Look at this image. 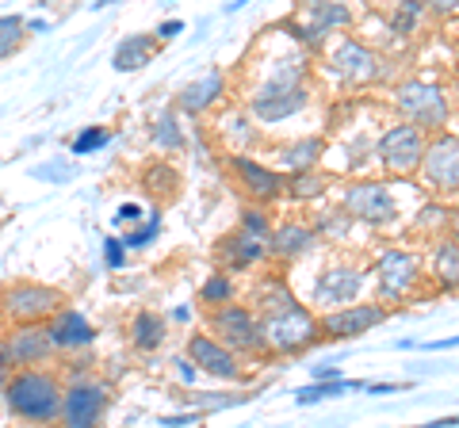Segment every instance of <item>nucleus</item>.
I'll use <instances>...</instances> for the list:
<instances>
[{
    "label": "nucleus",
    "mask_w": 459,
    "mask_h": 428,
    "mask_svg": "<svg viewBox=\"0 0 459 428\" xmlns=\"http://www.w3.org/2000/svg\"><path fill=\"white\" fill-rule=\"evenodd\" d=\"M421 161H425V173H429V180H433L437 188H444V192L459 188V141L452 134L433 141V146H425Z\"/></svg>",
    "instance_id": "obj_11"
},
{
    "label": "nucleus",
    "mask_w": 459,
    "mask_h": 428,
    "mask_svg": "<svg viewBox=\"0 0 459 428\" xmlns=\"http://www.w3.org/2000/svg\"><path fill=\"white\" fill-rule=\"evenodd\" d=\"M20 27H23L20 16H0V31L4 35H20Z\"/></svg>",
    "instance_id": "obj_37"
},
{
    "label": "nucleus",
    "mask_w": 459,
    "mask_h": 428,
    "mask_svg": "<svg viewBox=\"0 0 459 428\" xmlns=\"http://www.w3.org/2000/svg\"><path fill=\"white\" fill-rule=\"evenodd\" d=\"M16 39L20 35H0V58H8V54L16 50Z\"/></svg>",
    "instance_id": "obj_41"
},
{
    "label": "nucleus",
    "mask_w": 459,
    "mask_h": 428,
    "mask_svg": "<svg viewBox=\"0 0 459 428\" xmlns=\"http://www.w3.org/2000/svg\"><path fill=\"white\" fill-rule=\"evenodd\" d=\"M8 367H12V364H8V352H4V345H0V382L8 379Z\"/></svg>",
    "instance_id": "obj_42"
},
{
    "label": "nucleus",
    "mask_w": 459,
    "mask_h": 428,
    "mask_svg": "<svg viewBox=\"0 0 459 428\" xmlns=\"http://www.w3.org/2000/svg\"><path fill=\"white\" fill-rule=\"evenodd\" d=\"M214 96H222V77H219V73H207L204 81H195V84H188V89H184L180 104L188 107V111H204Z\"/></svg>",
    "instance_id": "obj_21"
},
{
    "label": "nucleus",
    "mask_w": 459,
    "mask_h": 428,
    "mask_svg": "<svg viewBox=\"0 0 459 428\" xmlns=\"http://www.w3.org/2000/svg\"><path fill=\"white\" fill-rule=\"evenodd\" d=\"M333 65H337V73L341 77H349V81H368V77H376V54H371L364 42H356V39H344L341 47L333 50Z\"/></svg>",
    "instance_id": "obj_17"
},
{
    "label": "nucleus",
    "mask_w": 459,
    "mask_h": 428,
    "mask_svg": "<svg viewBox=\"0 0 459 428\" xmlns=\"http://www.w3.org/2000/svg\"><path fill=\"white\" fill-rule=\"evenodd\" d=\"M115 222L119 226H138L142 222V207L138 203H123L119 210H115Z\"/></svg>",
    "instance_id": "obj_36"
},
{
    "label": "nucleus",
    "mask_w": 459,
    "mask_h": 428,
    "mask_svg": "<svg viewBox=\"0 0 459 428\" xmlns=\"http://www.w3.org/2000/svg\"><path fill=\"white\" fill-rule=\"evenodd\" d=\"M192 421H195V417H165L161 424H165V428H180V424H192Z\"/></svg>",
    "instance_id": "obj_43"
},
{
    "label": "nucleus",
    "mask_w": 459,
    "mask_h": 428,
    "mask_svg": "<svg viewBox=\"0 0 459 428\" xmlns=\"http://www.w3.org/2000/svg\"><path fill=\"white\" fill-rule=\"evenodd\" d=\"M230 291H234V283L226 276H211V283L204 287V303H230Z\"/></svg>",
    "instance_id": "obj_30"
},
{
    "label": "nucleus",
    "mask_w": 459,
    "mask_h": 428,
    "mask_svg": "<svg viewBox=\"0 0 459 428\" xmlns=\"http://www.w3.org/2000/svg\"><path fill=\"white\" fill-rule=\"evenodd\" d=\"M241 218H246V234H253V237H268V214H264V210H246Z\"/></svg>",
    "instance_id": "obj_33"
},
{
    "label": "nucleus",
    "mask_w": 459,
    "mask_h": 428,
    "mask_svg": "<svg viewBox=\"0 0 459 428\" xmlns=\"http://www.w3.org/2000/svg\"><path fill=\"white\" fill-rule=\"evenodd\" d=\"M440 276L448 279V283H455L459 279V261H455V241H448V245L440 249Z\"/></svg>",
    "instance_id": "obj_32"
},
{
    "label": "nucleus",
    "mask_w": 459,
    "mask_h": 428,
    "mask_svg": "<svg viewBox=\"0 0 459 428\" xmlns=\"http://www.w3.org/2000/svg\"><path fill=\"white\" fill-rule=\"evenodd\" d=\"M153 58V39L150 35H134V39H123L119 42V50H115V69L119 73H131V69H138L142 62H150Z\"/></svg>",
    "instance_id": "obj_20"
},
{
    "label": "nucleus",
    "mask_w": 459,
    "mask_h": 428,
    "mask_svg": "<svg viewBox=\"0 0 459 428\" xmlns=\"http://www.w3.org/2000/svg\"><path fill=\"white\" fill-rule=\"evenodd\" d=\"M92 340H96V330L77 310H62L50 325V345L54 348H89Z\"/></svg>",
    "instance_id": "obj_16"
},
{
    "label": "nucleus",
    "mask_w": 459,
    "mask_h": 428,
    "mask_svg": "<svg viewBox=\"0 0 459 428\" xmlns=\"http://www.w3.org/2000/svg\"><path fill=\"white\" fill-rule=\"evenodd\" d=\"M337 375H341L337 367H318L314 371V382H337Z\"/></svg>",
    "instance_id": "obj_39"
},
{
    "label": "nucleus",
    "mask_w": 459,
    "mask_h": 428,
    "mask_svg": "<svg viewBox=\"0 0 459 428\" xmlns=\"http://www.w3.org/2000/svg\"><path fill=\"white\" fill-rule=\"evenodd\" d=\"M108 406V390L96 387V382H77L62 394V417L65 428H96L100 417H104Z\"/></svg>",
    "instance_id": "obj_5"
},
{
    "label": "nucleus",
    "mask_w": 459,
    "mask_h": 428,
    "mask_svg": "<svg viewBox=\"0 0 459 428\" xmlns=\"http://www.w3.org/2000/svg\"><path fill=\"white\" fill-rule=\"evenodd\" d=\"M314 333H318V321H314L303 306H291V310L276 313V318H264L261 321L264 345L280 348V352H291L299 345H307V340H314Z\"/></svg>",
    "instance_id": "obj_4"
},
{
    "label": "nucleus",
    "mask_w": 459,
    "mask_h": 428,
    "mask_svg": "<svg viewBox=\"0 0 459 428\" xmlns=\"http://www.w3.org/2000/svg\"><path fill=\"white\" fill-rule=\"evenodd\" d=\"M287 188H291L295 199H310V195H322L325 192V176H318V173H299L291 184H287Z\"/></svg>",
    "instance_id": "obj_28"
},
{
    "label": "nucleus",
    "mask_w": 459,
    "mask_h": 428,
    "mask_svg": "<svg viewBox=\"0 0 459 428\" xmlns=\"http://www.w3.org/2000/svg\"><path fill=\"white\" fill-rule=\"evenodd\" d=\"M157 146H169V150H180V131H177V119L165 116L157 123Z\"/></svg>",
    "instance_id": "obj_31"
},
{
    "label": "nucleus",
    "mask_w": 459,
    "mask_h": 428,
    "mask_svg": "<svg viewBox=\"0 0 459 428\" xmlns=\"http://www.w3.org/2000/svg\"><path fill=\"white\" fill-rule=\"evenodd\" d=\"M188 364L207 371V375H214V379H238V371H241L234 352L222 348L219 340H211V337H192L188 340Z\"/></svg>",
    "instance_id": "obj_12"
},
{
    "label": "nucleus",
    "mask_w": 459,
    "mask_h": 428,
    "mask_svg": "<svg viewBox=\"0 0 459 428\" xmlns=\"http://www.w3.org/2000/svg\"><path fill=\"white\" fill-rule=\"evenodd\" d=\"M379 153H383V165L391 168V173H413L425 157V138H421V131H413L410 123L391 126L379 141Z\"/></svg>",
    "instance_id": "obj_6"
},
{
    "label": "nucleus",
    "mask_w": 459,
    "mask_h": 428,
    "mask_svg": "<svg viewBox=\"0 0 459 428\" xmlns=\"http://www.w3.org/2000/svg\"><path fill=\"white\" fill-rule=\"evenodd\" d=\"M360 295V272L356 268H329L322 276V283L314 287V298H318V306H344L352 303V298Z\"/></svg>",
    "instance_id": "obj_15"
},
{
    "label": "nucleus",
    "mask_w": 459,
    "mask_h": 428,
    "mask_svg": "<svg viewBox=\"0 0 459 428\" xmlns=\"http://www.w3.org/2000/svg\"><path fill=\"white\" fill-rule=\"evenodd\" d=\"M180 20H169V23H161V27H157V35H161V39H172V35H180Z\"/></svg>",
    "instance_id": "obj_40"
},
{
    "label": "nucleus",
    "mask_w": 459,
    "mask_h": 428,
    "mask_svg": "<svg viewBox=\"0 0 459 428\" xmlns=\"http://www.w3.org/2000/svg\"><path fill=\"white\" fill-rule=\"evenodd\" d=\"M318 153H322V141H318V138H307V141H299V146L287 150V153H283V161L291 165V168H299V173H307Z\"/></svg>",
    "instance_id": "obj_25"
},
{
    "label": "nucleus",
    "mask_w": 459,
    "mask_h": 428,
    "mask_svg": "<svg viewBox=\"0 0 459 428\" xmlns=\"http://www.w3.org/2000/svg\"><path fill=\"white\" fill-rule=\"evenodd\" d=\"M264 253H268V237H253L246 230L234 237V264H253V261H261Z\"/></svg>",
    "instance_id": "obj_24"
},
{
    "label": "nucleus",
    "mask_w": 459,
    "mask_h": 428,
    "mask_svg": "<svg viewBox=\"0 0 459 428\" xmlns=\"http://www.w3.org/2000/svg\"><path fill=\"white\" fill-rule=\"evenodd\" d=\"M157 234H161V214H150V222L142 226V230H134L131 237H126V241H123V249H146Z\"/></svg>",
    "instance_id": "obj_29"
},
{
    "label": "nucleus",
    "mask_w": 459,
    "mask_h": 428,
    "mask_svg": "<svg viewBox=\"0 0 459 428\" xmlns=\"http://www.w3.org/2000/svg\"><path fill=\"white\" fill-rule=\"evenodd\" d=\"M104 264L108 268H123V241H115V237L104 241Z\"/></svg>",
    "instance_id": "obj_35"
},
{
    "label": "nucleus",
    "mask_w": 459,
    "mask_h": 428,
    "mask_svg": "<svg viewBox=\"0 0 459 428\" xmlns=\"http://www.w3.org/2000/svg\"><path fill=\"white\" fill-rule=\"evenodd\" d=\"M4 398L12 413H20L27 421H54L62 417V390L57 382L47 375V371H20L16 379H8Z\"/></svg>",
    "instance_id": "obj_1"
},
{
    "label": "nucleus",
    "mask_w": 459,
    "mask_h": 428,
    "mask_svg": "<svg viewBox=\"0 0 459 428\" xmlns=\"http://www.w3.org/2000/svg\"><path fill=\"white\" fill-rule=\"evenodd\" d=\"M108 141H111V131H108V126H89L84 134L74 138V157L92 153V150H100V146H108Z\"/></svg>",
    "instance_id": "obj_27"
},
{
    "label": "nucleus",
    "mask_w": 459,
    "mask_h": 428,
    "mask_svg": "<svg viewBox=\"0 0 459 428\" xmlns=\"http://www.w3.org/2000/svg\"><path fill=\"white\" fill-rule=\"evenodd\" d=\"M57 306H62V295L54 287H39V283H16L4 291V313L20 325H39Z\"/></svg>",
    "instance_id": "obj_3"
},
{
    "label": "nucleus",
    "mask_w": 459,
    "mask_h": 428,
    "mask_svg": "<svg viewBox=\"0 0 459 428\" xmlns=\"http://www.w3.org/2000/svg\"><path fill=\"white\" fill-rule=\"evenodd\" d=\"M344 207L360 222H371V226H383L394 218V199L383 184H352V188L344 192Z\"/></svg>",
    "instance_id": "obj_10"
},
{
    "label": "nucleus",
    "mask_w": 459,
    "mask_h": 428,
    "mask_svg": "<svg viewBox=\"0 0 459 428\" xmlns=\"http://www.w3.org/2000/svg\"><path fill=\"white\" fill-rule=\"evenodd\" d=\"M177 371H180V382H188V387H192V382H195V367L188 360H177Z\"/></svg>",
    "instance_id": "obj_38"
},
{
    "label": "nucleus",
    "mask_w": 459,
    "mask_h": 428,
    "mask_svg": "<svg viewBox=\"0 0 459 428\" xmlns=\"http://www.w3.org/2000/svg\"><path fill=\"white\" fill-rule=\"evenodd\" d=\"M376 272H379L383 298H402L406 291H413V283H418V256L406 253V249H386L379 256Z\"/></svg>",
    "instance_id": "obj_9"
},
{
    "label": "nucleus",
    "mask_w": 459,
    "mask_h": 428,
    "mask_svg": "<svg viewBox=\"0 0 459 428\" xmlns=\"http://www.w3.org/2000/svg\"><path fill=\"white\" fill-rule=\"evenodd\" d=\"M307 107V92L303 84H276V81H264L261 92L253 96V116L264 119V123H280L287 116Z\"/></svg>",
    "instance_id": "obj_7"
},
{
    "label": "nucleus",
    "mask_w": 459,
    "mask_h": 428,
    "mask_svg": "<svg viewBox=\"0 0 459 428\" xmlns=\"http://www.w3.org/2000/svg\"><path fill=\"white\" fill-rule=\"evenodd\" d=\"M383 321V310L379 306H352V310H333V313H325L322 318V330L329 337H360L368 330H376V325Z\"/></svg>",
    "instance_id": "obj_13"
},
{
    "label": "nucleus",
    "mask_w": 459,
    "mask_h": 428,
    "mask_svg": "<svg viewBox=\"0 0 459 428\" xmlns=\"http://www.w3.org/2000/svg\"><path fill=\"white\" fill-rule=\"evenodd\" d=\"M310 20H314V27L303 35V39H318V35H325L329 27H337V23H349V8H341V4H318L310 12Z\"/></svg>",
    "instance_id": "obj_23"
},
{
    "label": "nucleus",
    "mask_w": 459,
    "mask_h": 428,
    "mask_svg": "<svg viewBox=\"0 0 459 428\" xmlns=\"http://www.w3.org/2000/svg\"><path fill=\"white\" fill-rule=\"evenodd\" d=\"M131 337H134V345L138 348H157L165 340V321H161V313H138L134 325H131Z\"/></svg>",
    "instance_id": "obj_22"
},
{
    "label": "nucleus",
    "mask_w": 459,
    "mask_h": 428,
    "mask_svg": "<svg viewBox=\"0 0 459 428\" xmlns=\"http://www.w3.org/2000/svg\"><path fill=\"white\" fill-rule=\"evenodd\" d=\"M398 111L410 119L413 131H437L448 119V99H444V89H437V84H402Z\"/></svg>",
    "instance_id": "obj_2"
},
{
    "label": "nucleus",
    "mask_w": 459,
    "mask_h": 428,
    "mask_svg": "<svg viewBox=\"0 0 459 428\" xmlns=\"http://www.w3.org/2000/svg\"><path fill=\"white\" fill-rule=\"evenodd\" d=\"M234 168H238V176L246 180V188L253 195H261V199H272V195H280L287 188V180L280 173H272V168L249 161V157H234Z\"/></svg>",
    "instance_id": "obj_18"
},
{
    "label": "nucleus",
    "mask_w": 459,
    "mask_h": 428,
    "mask_svg": "<svg viewBox=\"0 0 459 428\" xmlns=\"http://www.w3.org/2000/svg\"><path fill=\"white\" fill-rule=\"evenodd\" d=\"M35 176H39V180H57V184H62V180L74 176V165H39Z\"/></svg>",
    "instance_id": "obj_34"
},
{
    "label": "nucleus",
    "mask_w": 459,
    "mask_h": 428,
    "mask_svg": "<svg viewBox=\"0 0 459 428\" xmlns=\"http://www.w3.org/2000/svg\"><path fill=\"white\" fill-rule=\"evenodd\" d=\"M50 330L47 325H20L16 333L8 337V364H39L42 355H50Z\"/></svg>",
    "instance_id": "obj_14"
},
{
    "label": "nucleus",
    "mask_w": 459,
    "mask_h": 428,
    "mask_svg": "<svg viewBox=\"0 0 459 428\" xmlns=\"http://www.w3.org/2000/svg\"><path fill=\"white\" fill-rule=\"evenodd\" d=\"M211 325H214V333H219L222 340H230V348H246V352H256V348H264V337H261V325H256V318L249 310H241V306H222V310H214L211 313Z\"/></svg>",
    "instance_id": "obj_8"
},
{
    "label": "nucleus",
    "mask_w": 459,
    "mask_h": 428,
    "mask_svg": "<svg viewBox=\"0 0 459 428\" xmlns=\"http://www.w3.org/2000/svg\"><path fill=\"white\" fill-rule=\"evenodd\" d=\"M344 390H356V382H314V387H303L295 398L299 406H310V402H322V398H333V394H344Z\"/></svg>",
    "instance_id": "obj_26"
},
{
    "label": "nucleus",
    "mask_w": 459,
    "mask_h": 428,
    "mask_svg": "<svg viewBox=\"0 0 459 428\" xmlns=\"http://www.w3.org/2000/svg\"><path fill=\"white\" fill-rule=\"evenodd\" d=\"M268 249H276L280 256H299V253L314 249V234L307 230V226H299V222H287L268 237Z\"/></svg>",
    "instance_id": "obj_19"
}]
</instances>
